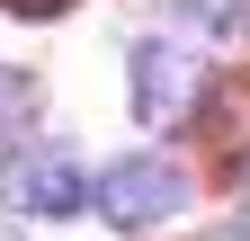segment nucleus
Masks as SVG:
<instances>
[{"label": "nucleus", "instance_id": "1", "mask_svg": "<svg viewBox=\"0 0 250 241\" xmlns=\"http://www.w3.org/2000/svg\"><path fill=\"white\" fill-rule=\"evenodd\" d=\"M0 205L27 215V223L81 215V205H89V170H81V152H62V143H9V152H0Z\"/></svg>", "mask_w": 250, "mask_h": 241}, {"label": "nucleus", "instance_id": "2", "mask_svg": "<svg viewBox=\"0 0 250 241\" xmlns=\"http://www.w3.org/2000/svg\"><path fill=\"white\" fill-rule=\"evenodd\" d=\"M89 205H99L116 232H152V223H170L179 205H188V170L170 152H125L116 170L89 179Z\"/></svg>", "mask_w": 250, "mask_h": 241}, {"label": "nucleus", "instance_id": "3", "mask_svg": "<svg viewBox=\"0 0 250 241\" xmlns=\"http://www.w3.org/2000/svg\"><path fill=\"white\" fill-rule=\"evenodd\" d=\"M125 89H134V116H143L152 134H161V125H179V116H188V99H197V63H188V45L143 36V45H134V63H125Z\"/></svg>", "mask_w": 250, "mask_h": 241}, {"label": "nucleus", "instance_id": "4", "mask_svg": "<svg viewBox=\"0 0 250 241\" xmlns=\"http://www.w3.org/2000/svg\"><path fill=\"white\" fill-rule=\"evenodd\" d=\"M206 152L224 170H250V72H224L206 89Z\"/></svg>", "mask_w": 250, "mask_h": 241}, {"label": "nucleus", "instance_id": "5", "mask_svg": "<svg viewBox=\"0 0 250 241\" xmlns=\"http://www.w3.org/2000/svg\"><path fill=\"white\" fill-rule=\"evenodd\" d=\"M27 125H36V80L0 63V143H9V134H27Z\"/></svg>", "mask_w": 250, "mask_h": 241}, {"label": "nucleus", "instance_id": "6", "mask_svg": "<svg viewBox=\"0 0 250 241\" xmlns=\"http://www.w3.org/2000/svg\"><path fill=\"white\" fill-rule=\"evenodd\" d=\"M170 9H179L188 27H214V36H224V27L241 18V0H170Z\"/></svg>", "mask_w": 250, "mask_h": 241}, {"label": "nucleus", "instance_id": "7", "mask_svg": "<svg viewBox=\"0 0 250 241\" xmlns=\"http://www.w3.org/2000/svg\"><path fill=\"white\" fill-rule=\"evenodd\" d=\"M0 9H18V18H62V9H81V0H0Z\"/></svg>", "mask_w": 250, "mask_h": 241}, {"label": "nucleus", "instance_id": "8", "mask_svg": "<svg viewBox=\"0 0 250 241\" xmlns=\"http://www.w3.org/2000/svg\"><path fill=\"white\" fill-rule=\"evenodd\" d=\"M241 241H250V215H241Z\"/></svg>", "mask_w": 250, "mask_h": 241}]
</instances>
